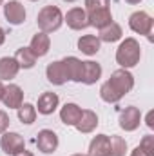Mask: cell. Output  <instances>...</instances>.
<instances>
[{
	"label": "cell",
	"mask_w": 154,
	"mask_h": 156,
	"mask_svg": "<svg viewBox=\"0 0 154 156\" xmlns=\"http://www.w3.org/2000/svg\"><path fill=\"white\" fill-rule=\"evenodd\" d=\"M37 147H38L40 153L44 154H53L56 149H58V134L51 129H42L38 134H37V140H35Z\"/></svg>",
	"instance_id": "cell-6"
},
{
	"label": "cell",
	"mask_w": 154,
	"mask_h": 156,
	"mask_svg": "<svg viewBox=\"0 0 154 156\" xmlns=\"http://www.w3.org/2000/svg\"><path fill=\"white\" fill-rule=\"evenodd\" d=\"M102 78V66L98 62H93V60H87L83 62V67H82V83L85 85H93L96 83L98 80Z\"/></svg>",
	"instance_id": "cell-15"
},
{
	"label": "cell",
	"mask_w": 154,
	"mask_h": 156,
	"mask_svg": "<svg viewBox=\"0 0 154 156\" xmlns=\"http://www.w3.org/2000/svg\"><path fill=\"white\" fill-rule=\"evenodd\" d=\"M4 89H5V85H4L2 80H0V102H2V96H4Z\"/></svg>",
	"instance_id": "cell-32"
},
{
	"label": "cell",
	"mask_w": 154,
	"mask_h": 156,
	"mask_svg": "<svg viewBox=\"0 0 154 156\" xmlns=\"http://www.w3.org/2000/svg\"><path fill=\"white\" fill-rule=\"evenodd\" d=\"M120 127L123 129V131H127V133H132V131H136L138 127H140V122H142V113H140V109L138 107H134V105H129V107H125L121 113H120Z\"/></svg>",
	"instance_id": "cell-9"
},
{
	"label": "cell",
	"mask_w": 154,
	"mask_h": 156,
	"mask_svg": "<svg viewBox=\"0 0 154 156\" xmlns=\"http://www.w3.org/2000/svg\"><path fill=\"white\" fill-rule=\"evenodd\" d=\"M131 156H151V154H149V153H145V151H143V149L138 145V147H134V149H132Z\"/></svg>",
	"instance_id": "cell-28"
},
{
	"label": "cell",
	"mask_w": 154,
	"mask_h": 156,
	"mask_svg": "<svg viewBox=\"0 0 154 156\" xmlns=\"http://www.w3.org/2000/svg\"><path fill=\"white\" fill-rule=\"evenodd\" d=\"M64 2H69V4H73V2H76V0H64Z\"/></svg>",
	"instance_id": "cell-35"
},
{
	"label": "cell",
	"mask_w": 154,
	"mask_h": 156,
	"mask_svg": "<svg viewBox=\"0 0 154 156\" xmlns=\"http://www.w3.org/2000/svg\"><path fill=\"white\" fill-rule=\"evenodd\" d=\"M5 42V31H4V27H0V45Z\"/></svg>",
	"instance_id": "cell-30"
},
{
	"label": "cell",
	"mask_w": 154,
	"mask_h": 156,
	"mask_svg": "<svg viewBox=\"0 0 154 156\" xmlns=\"http://www.w3.org/2000/svg\"><path fill=\"white\" fill-rule=\"evenodd\" d=\"M0 147L5 154L15 156L26 149V142H24V136L18 133H4L0 138Z\"/></svg>",
	"instance_id": "cell-7"
},
{
	"label": "cell",
	"mask_w": 154,
	"mask_h": 156,
	"mask_svg": "<svg viewBox=\"0 0 154 156\" xmlns=\"http://www.w3.org/2000/svg\"><path fill=\"white\" fill-rule=\"evenodd\" d=\"M64 64V69H65V75L67 80L71 82H80L82 80V67H83V62L76 58V56H65L62 60Z\"/></svg>",
	"instance_id": "cell-18"
},
{
	"label": "cell",
	"mask_w": 154,
	"mask_h": 156,
	"mask_svg": "<svg viewBox=\"0 0 154 156\" xmlns=\"http://www.w3.org/2000/svg\"><path fill=\"white\" fill-rule=\"evenodd\" d=\"M82 116V107L76 105V104H73V102H69V104H65L62 109H60V120H62V123H65V125H76L78 120Z\"/></svg>",
	"instance_id": "cell-19"
},
{
	"label": "cell",
	"mask_w": 154,
	"mask_h": 156,
	"mask_svg": "<svg viewBox=\"0 0 154 156\" xmlns=\"http://www.w3.org/2000/svg\"><path fill=\"white\" fill-rule=\"evenodd\" d=\"M29 2H38V0H29Z\"/></svg>",
	"instance_id": "cell-36"
},
{
	"label": "cell",
	"mask_w": 154,
	"mask_h": 156,
	"mask_svg": "<svg viewBox=\"0 0 154 156\" xmlns=\"http://www.w3.org/2000/svg\"><path fill=\"white\" fill-rule=\"evenodd\" d=\"M18 71H20V67H18V64H16V60H15L13 56H4V58H0V80H2V82H4V80H13V78H16Z\"/></svg>",
	"instance_id": "cell-21"
},
{
	"label": "cell",
	"mask_w": 154,
	"mask_h": 156,
	"mask_svg": "<svg viewBox=\"0 0 154 156\" xmlns=\"http://www.w3.org/2000/svg\"><path fill=\"white\" fill-rule=\"evenodd\" d=\"M29 49L33 51V55H35L37 58L45 56V55L49 53V49H51V38H49V35H47V33H42V31L37 33V35L31 38Z\"/></svg>",
	"instance_id": "cell-17"
},
{
	"label": "cell",
	"mask_w": 154,
	"mask_h": 156,
	"mask_svg": "<svg viewBox=\"0 0 154 156\" xmlns=\"http://www.w3.org/2000/svg\"><path fill=\"white\" fill-rule=\"evenodd\" d=\"M37 24H38L42 33L49 35V33L58 31L62 27V24H64V15H62L60 7L58 5H45V7H42L38 16H37Z\"/></svg>",
	"instance_id": "cell-4"
},
{
	"label": "cell",
	"mask_w": 154,
	"mask_h": 156,
	"mask_svg": "<svg viewBox=\"0 0 154 156\" xmlns=\"http://www.w3.org/2000/svg\"><path fill=\"white\" fill-rule=\"evenodd\" d=\"M7 127H9V116L5 111L0 109V134H4L7 131Z\"/></svg>",
	"instance_id": "cell-27"
},
{
	"label": "cell",
	"mask_w": 154,
	"mask_h": 156,
	"mask_svg": "<svg viewBox=\"0 0 154 156\" xmlns=\"http://www.w3.org/2000/svg\"><path fill=\"white\" fill-rule=\"evenodd\" d=\"M45 76H47V80H49L53 85H64V83L67 82V75H65V69H64L62 60L51 62V64L45 67Z\"/></svg>",
	"instance_id": "cell-16"
},
{
	"label": "cell",
	"mask_w": 154,
	"mask_h": 156,
	"mask_svg": "<svg viewBox=\"0 0 154 156\" xmlns=\"http://www.w3.org/2000/svg\"><path fill=\"white\" fill-rule=\"evenodd\" d=\"M13 58L16 60V64H18L20 69H33L35 64H37V60H38L29 47H18Z\"/></svg>",
	"instance_id": "cell-22"
},
{
	"label": "cell",
	"mask_w": 154,
	"mask_h": 156,
	"mask_svg": "<svg viewBox=\"0 0 154 156\" xmlns=\"http://www.w3.org/2000/svg\"><path fill=\"white\" fill-rule=\"evenodd\" d=\"M129 27H131L134 33L143 35V37H147L149 40H152L154 20L147 11H134V13L129 16Z\"/></svg>",
	"instance_id": "cell-5"
},
{
	"label": "cell",
	"mask_w": 154,
	"mask_h": 156,
	"mask_svg": "<svg viewBox=\"0 0 154 156\" xmlns=\"http://www.w3.org/2000/svg\"><path fill=\"white\" fill-rule=\"evenodd\" d=\"M15 156H35V154H33V153H29V151H26V149H24V151H20V153H18V154H15Z\"/></svg>",
	"instance_id": "cell-31"
},
{
	"label": "cell",
	"mask_w": 154,
	"mask_h": 156,
	"mask_svg": "<svg viewBox=\"0 0 154 156\" xmlns=\"http://www.w3.org/2000/svg\"><path fill=\"white\" fill-rule=\"evenodd\" d=\"M58 104H60V98L56 93H51V91H45L38 96V104H37V113L44 115V116H49L53 115L56 109H58Z\"/></svg>",
	"instance_id": "cell-10"
},
{
	"label": "cell",
	"mask_w": 154,
	"mask_h": 156,
	"mask_svg": "<svg viewBox=\"0 0 154 156\" xmlns=\"http://www.w3.org/2000/svg\"><path fill=\"white\" fill-rule=\"evenodd\" d=\"M142 58V47L140 42L132 37L125 38L116 49V62L120 64L121 69H131L140 64Z\"/></svg>",
	"instance_id": "cell-3"
},
{
	"label": "cell",
	"mask_w": 154,
	"mask_h": 156,
	"mask_svg": "<svg viewBox=\"0 0 154 156\" xmlns=\"http://www.w3.org/2000/svg\"><path fill=\"white\" fill-rule=\"evenodd\" d=\"M85 15H87L89 26L98 27V29H102L113 22L109 0H85Z\"/></svg>",
	"instance_id": "cell-2"
},
{
	"label": "cell",
	"mask_w": 154,
	"mask_h": 156,
	"mask_svg": "<svg viewBox=\"0 0 154 156\" xmlns=\"http://www.w3.org/2000/svg\"><path fill=\"white\" fill-rule=\"evenodd\" d=\"M87 156H111V136L96 134L89 144V154Z\"/></svg>",
	"instance_id": "cell-13"
},
{
	"label": "cell",
	"mask_w": 154,
	"mask_h": 156,
	"mask_svg": "<svg viewBox=\"0 0 154 156\" xmlns=\"http://www.w3.org/2000/svg\"><path fill=\"white\" fill-rule=\"evenodd\" d=\"M73 156H87V154H82V153H76V154H73Z\"/></svg>",
	"instance_id": "cell-34"
},
{
	"label": "cell",
	"mask_w": 154,
	"mask_h": 156,
	"mask_svg": "<svg viewBox=\"0 0 154 156\" xmlns=\"http://www.w3.org/2000/svg\"><path fill=\"white\" fill-rule=\"evenodd\" d=\"M100 45H102V42H100L98 37H94V35H83V37L78 38V51H82L87 56L96 55L100 51Z\"/></svg>",
	"instance_id": "cell-20"
},
{
	"label": "cell",
	"mask_w": 154,
	"mask_h": 156,
	"mask_svg": "<svg viewBox=\"0 0 154 156\" xmlns=\"http://www.w3.org/2000/svg\"><path fill=\"white\" fill-rule=\"evenodd\" d=\"M2 4H4V0H0V5H2Z\"/></svg>",
	"instance_id": "cell-37"
},
{
	"label": "cell",
	"mask_w": 154,
	"mask_h": 156,
	"mask_svg": "<svg viewBox=\"0 0 154 156\" xmlns=\"http://www.w3.org/2000/svg\"><path fill=\"white\" fill-rule=\"evenodd\" d=\"M140 147H142L145 153H149L151 156H154V136H152V134L143 136V138H142V142H140Z\"/></svg>",
	"instance_id": "cell-26"
},
{
	"label": "cell",
	"mask_w": 154,
	"mask_h": 156,
	"mask_svg": "<svg viewBox=\"0 0 154 156\" xmlns=\"http://www.w3.org/2000/svg\"><path fill=\"white\" fill-rule=\"evenodd\" d=\"M134 87V76L129 69H116L107 82L100 87V98L105 104L120 102L127 93H131Z\"/></svg>",
	"instance_id": "cell-1"
},
{
	"label": "cell",
	"mask_w": 154,
	"mask_h": 156,
	"mask_svg": "<svg viewBox=\"0 0 154 156\" xmlns=\"http://www.w3.org/2000/svg\"><path fill=\"white\" fill-rule=\"evenodd\" d=\"M125 2H127V4H131V5H136V4H140L142 0H125Z\"/></svg>",
	"instance_id": "cell-33"
},
{
	"label": "cell",
	"mask_w": 154,
	"mask_h": 156,
	"mask_svg": "<svg viewBox=\"0 0 154 156\" xmlns=\"http://www.w3.org/2000/svg\"><path fill=\"white\" fill-rule=\"evenodd\" d=\"M98 115L94 113V111H91V109H82V116L78 120V123L75 125L76 127L78 133H82V134H89V133H93L96 127H98Z\"/></svg>",
	"instance_id": "cell-14"
},
{
	"label": "cell",
	"mask_w": 154,
	"mask_h": 156,
	"mask_svg": "<svg viewBox=\"0 0 154 156\" xmlns=\"http://www.w3.org/2000/svg\"><path fill=\"white\" fill-rule=\"evenodd\" d=\"M2 102H4V105L9 107V109H18V107L24 104V91H22V87L16 85V83H9V85L4 89Z\"/></svg>",
	"instance_id": "cell-11"
},
{
	"label": "cell",
	"mask_w": 154,
	"mask_h": 156,
	"mask_svg": "<svg viewBox=\"0 0 154 156\" xmlns=\"http://www.w3.org/2000/svg\"><path fill=\"white\" fill-rule=\"evenodd\" d=\"M121 35H123V31H121V26H120V24H116V22H111L109 26H105V27H102V29H100V35H98V38H100V42L113 44V42L121 40Z\"/></svg>",
	"instance_id": "cell-23"
},
{
	"label": "cell",
	"mask_w": 154,
	"mask_h": 156,
	"mask_svg": "<svg viewBox=\"0 0 154 156\" xmlns=\"http://www.w3.org/2000/svg\"><path fill=\"white\" fill-rule=\"evenodd\" d=\"M127 142L121 136H111V156H125Z\"/></svg>",
	"instance_id": "cell-25"
},
{
	"label": "cell",
	"mask_w": 154,
	"mask_h": 156,
	"mask_svg": "<svg viewBox=\"0 0 154 156\" xmlns=\"http://www.w3.org/2000/svg\"><path fill=\"white\" fill-rule=\"evenodd\" d=\"M147 127L149 129H154V111H149L147 113Z\"/></svg>",
	"instance_id": "cell-29"
},
{
	"label": "cell",
	"mask_w": 154,
	"mask_h": 156,
	"mask_svg": "<svg viewBox=\"0 0 154 156\" xmlns=\"http://www.w3.org/2000/svg\"><path fill=\"white\" fill-rule=\"evenodd\" d=\"M4 16L11 26H20L26 22V7L18 0H9L4 4Z\"/></svg>",
	"instance_id": "cell-8"
},
{
	"label": "cell",
	"mask_w": 154,
	"mask_h": 156,
	"mask_svg": "<svg viewBox=\"0 0 154 156\" xmlns=\"http://www.w3.org/2000/svg\"><path fill=\"white\" fill-rule=\"evenodd\" d=\"M64 22L73 29V31H82L85 27H89V20L85 15V9L82 7H73L67 11V15L64 16Z\"/></svg>",
	"instance_id": "cell-12"
},
{
	"label": "cell",
	"mask_w": 154,
	"mask_h": 156,
	"mask_svg": "<svg viewBox=\"0 0 154 156\" xmlns=\"http://www.w3.org/2000/svg\"><path fill=\"white\" fill-rule=\"evenodd\" d=\"M16 111H18V120L22 123H26V125L35 123V120H37V107L33 104H22Z\"/></svg>",
	"instance_id": "cell-24"
}]
</instances>
